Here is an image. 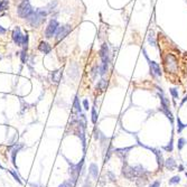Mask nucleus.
Segmentation results:
<instances>
[{"label": "nucleus", "instance_id": "nucleus-7", "mask_svg": "<svg viewBox=\"0 0 187 187\" xmlns=\"http://www.w3.org/2000/svg\"><path fill=\"white\" fill-rule=\"evenodd\" d=\"M71 30H72L71 25H63V26L58 27L57 31H56V34H55L56 40H57V42H61L62 39H64L65 37L71 33Z\"/></svg>", "mask_w": 187, "mask_h": 187}, {"label": "nucleus", "instance_id": "nucleus-42", "mask_svg": "<svg viewBox=\"0 0 187 187\" xmlns=\"http://www.w3.org/2000/svg\"><path fill=\"white\" fill-rule=\"evenodd\" d=\"M0 169H3V166L1 165V164H0Z\"/></svg>", "mask_w": 187, "mask_h": 187}, {"label": "nucleus", "instance_id": "nucleus-1", "mask_svg": "<svg viewBox=\"0 0 187 187\" xmlns=\"http://www.w3.org/2000/svg\"><path fill=\"white\" fill-rule=\"evenodd\" d=\"M46 16H47V11L45 9L39 8V9L35 10L33 14L29 16L28 18H27V20H28V22L33 27H38V26H40L45 22V17Z\"/></svg>", "mask_w": 187, "mask_h": 187}, {"label": "nucleus", "instance_id": "nucleus-10", "mask_svg": "<svg viewBox=\"0 0 187 187\" xmlns=\"http://www.w3.org/2000/svg\"><path fill=\"white\" fill-rule=\"evenodd\" d=\"M124 165L122 167V175L128 178V179H133L136 176H135V172H133V167L129 166L127 163H123Z\"/></svg>", "mask_w": 187, "mask_h": 187}, {"label": "nucleus", "instance_id": "nucleus-30", "mask_svg": "<svg viewBox=\"0 0 187 187\" xmlns=\"http://www.w3.org/2000/svg\"><path fill=\"white\" fill-rule=\"evenodd\" d=\"M169 92H170V94H172L173 99H178L179 94H178V90H177L176 87H172V89H169Z\"/></svg>", "mask_w": 187, "mask_h": 187}, {"label": "nucleus", "instance_id": "nucleus-43", "mask_svg": "<svg viewBox=\"0 0 187 187\" xmlns=\"http://www.w3.org/2000/svg\"><path fill=\"white\" fill-rule=\"evenodd\" d=\"M185 175H186V177H187V173H186V174H185Z\"/></svg>", "mask_w": 187, "mask_h": 187}, {"label": "nucleus", "instance_id": "nucleus-11", "mask_svg": "<svg viewBox=\"0 0 187 187\" xmlns=\"http://www.w3.org/2000/svg\"><path fill=\"white\" fill-rule=\"evenodd\" d=\"M133 147H127V148H119V149H114V152L121 158L123 163H126V159H127V156L129 154V151L132 149Z\"/></svg>", "mask_w": 187, "mask_h": 187}, {"label": "nucleus", "instance_id": "nucleus-17", "mask_svg": "<svg viewBox=\"0 0 187 187\" xmlns=\"http://www.w3.org/2000/svg\"><path fill=\"white\" fill-rule=\"evenodd\" d=\"M73 111L75 113H82V107H81V103H80V99L79 96H75L74 101H73Z\"/></svg>", "mask_w": 187, "mask_h": 187}, {"label": "nucleus", "instance_id": "nucleus-25", "mask_svg": "<svg viewBox=\"0 0 187 187\" xmlns=\"http://www.w3.org/2000/svg\"><path fill=\"white\" fill-rule=\"evenodd\" d=\"M156 157H157V163H158V166L159 167H163L164 166V159H163V155H161V152L160 151H158V150H156Z\"/></svg>", "mask_w": 187, "mask_h": 187}, {"label": "nucleus", "instance_id": "nucleus-31", "mask_svg": "<svg viewBox=\"0 0 187 187\" xmlns=\"http://www.w3.org/2000/svg\"><path fill=\"white\" fill-rule=\"evenodd\" d=\"M178 183H180L179 176H174V177H172V178L169 179V185H176V184H178Z\"/></svg>", "mask_w": 187, "mask_h": 187}, {"label": "nucleus", "instance_id": "nucleus-26", "mask_svg": "<svg viewBox=\"0 0 187 187\" xmlns=\"http://www.w3.org/2000/svg\"><path fill=\"white\" fill-rule=\"evenodd\" d=\"M28 42H29V37L28 35L26 34V35H24V38H22V50H28Z\"/></svg>", "mask_w": 187, "mask_h": 187}, {"label": "nucleus", "instance_id": "nucleus-36", "mask_svg": "<svg viewBox=\"0 0 187 187\" xmlns=\"http://www.w3.org/2000/svg\"><path fill=\"white\" fill-rule=\"evenodd\" d=\"M83 108L85 109V110H89L90 108V104H89V101L85 99V100H83Z\"/></svg>", "mask_w": 187, "mask_h": 187}, {"label": "nucleus", "instance_id": "nucleus-32", "mask_svg": "<svg viewBox=\"0 0 187 187\" xmlns=\"http://www.w3.org/2000/svg\"><path fill=\"white\" fill-rule=\"evenodd\" d=\"M186 144V140L184 139V138H179L178 139V144H177V148H178V150H181L183 149V147Z\"/></svg>", "mask_w": 187, "mask_h": 187}, {"label": "nucleus", "instance_id": "nucleus-13", "mask_svg": "<svg viewBox=\"0 0 187 187\" xmlns=\"http://www.w3.org/2000/svg\"><path fill=\"white\" fill-rule=\"evenodd\" d=\"M67 74H68V76L70 77H72V79H76L77 76H79V66L77 64H72L70 67H68V71H67Z\"/></svg>", "mask_w": 187, "mask_h": 187}, {"label": "nucleus", "instance_id": "nucleus-4", "mask_svg": "<svg viewBox=\"0 0 187 187\" xmlns=\"http://www.w3.org/2000/svg\"><path fill=\"white\" fill-rule=\"evenodd\" d=\"M144 52V55L146 59L148 61V64H149V68H150V75L152 77H160L161 76V68H160V65L158 63H156L155 61H150L149 57H148V55H147V53H146V50H142Z\"/></svg>", "mask_w": 187, "mask_h": 187}, {"label": "nucleus", "instance_id": "nucleus-34", "mask_svg": "<svg viewBox=\"0 0 187 187\" xmlns=\"http://www.w3.org/2000/svg\"><path fill=\"white\" fill-rule=\"evenodd\" d=\"M101 135H102V132H101L99 129L95 128V129H94V139H95V140H100Z\"/></svg>", "mask_w": 187, "mask_h": 187}, {"label": "nucleus", "instance_id": "nucleus-27", "mask_svg": "<svg viewBox=\"0 0 187 187\" xmlns=\"http://www.w3.org/2000/svg\"><path fill=\"white\" fill-rule=\"evenodd\" d=\"M91 120H92V123H93V124H95V123L98 122V113H96L95 108H92V110H91Z\"/></svg>", "mask_w": 187, "mask_h": 187}, {"label": "nucleus", "instance_id": "nucleus-35", "mask_svg": "<svg viewBox=\"0 0 187 187\" xmlns=\"http://www.w3.org/2000/svg\"><path fill=\"white\" fill-rule=\"evenodd\" d=\"M165 150L169 151V152H172V151H173V139H172V140H170V142L165 147Z\"/></svg>", "mask_w": 187, "mask_h": 187}, {"label": "nucleus", "instance_id": "nucleus-20", "mask_svg": "<svg viewBox=\"0 0 187 187\" xmlns=\"http://www.w3.org/2000/svg\"><path fill=\"white\" fill-rule=\"evenodd\" d=\"M148 43L150 44L151 46H154V47H157L156 37H155V34H154V31H152V30L149 31V34H148Z\"/></svg>", "mask_w": 187, "mask_h": 187}, {"label": "nucleus", "instance_id": "nucleus-39", "mask_svg": "<svg viewBox=\"0 0 187 187\" xmlns=\"http://www.w3.org/2000/svg\"><path fill=\"white\" fill-rule=\"evenodd\" d=\"M83 187H91V183L89 181V176H87V180H85V184H84V186Z\"/></svg>", "mask_w": 187, "mask_h": 187}, {"label": "nucleus", "instance_id": "nucleus-5", "mask_svg": "<svg viewBox=\"0 0 187 187\" xmlns=\"http://www.w3.org/2000/svg\"><path fill=\"white\" fill-rule=\"evenodd\" d=\"M58 27H59V24L56 19H52L48 24V26L45 29V37L46 38H52L53 36H55L56 31H57Z\"/></svg>", "mask_w": 187, "mask_h": 187}, {"label": "nucleus", "instance_id": "nucleus-33", "mask_svg": "<svg viewBox=\"0 0 187 187\" xmlns=\"http://www.w3.org/2000/svg\"><path fill=\"white\" fill-rule=\"evenodd\" d=\"M20 59H22V64L26 63V61H27V52H26V50H22V53H20Z\"/></svg>", "mask_w": 187, "mask_h": 187}, {"label": "nucleus", "instance_id": "nucleus-19", "mask_svg": "<svg viewBox=\"0 0 187 187\" xmlns=\"http://www.w3.org/2000/svg\"><path fill=\"white\" fill-rule=\"evenodd\" d=\"M107 87H108V81L105 79H102L98 82V84H96V90H100V91H105L107 90Z\"/></svg>", "mask_w": 187, "mask_h": 187}, {"label": "nucleus", "instance_id": "nucleus-29", "mask_svg": "<svg viewBox=\"0 0 187 187\" xmlns=\"http://www.w3.org/2000/svg\"><path fill=\"white\" fill-rule=\"evenodd\" d=\"M177 126H178V128H177V132H178V133H180V132L183 131V129L187 127L186 124H184V123L180 121L179 118H177Z\"/></svg>", "mask_w": 187, "mask_h": 187}, {"label": "nucleus", "instance_id": "nucleus-23", "mask_svg": "<svg viewBox=\"0 0 187 187\" xmlns=\"http://www.w3.org/2000/svg\"><path fill=\"white\" fill-rule=\"evenodd\" d=\"M109 70V64L105 63H101L100 64V76H104Z\"/></svg>", "mask_w": 187, "mask_h": 187}, {"label": "nucleus", "instance_id": "nucleus-16", "mask_svg": "<svg viewBox=\"0 0 187 187\" xmlns=\"http://www.w3.org/2000/svg\"><path fill=\"white\" fill-rule=\"evenodd\" d=\"M133 172H135V176L136 177H142L144 175L147 174V170L141 165H138L136 167H133Z\"/></svg>", "mask_w": 187, "mask_h": 187}, {"label": "nucleus", "instance_id": "nucleus-24", "mask_svg": "<svg viewBox=\"0 0 187 187\" xmlns=\"http://www.w3.org/2000/svg\"><path fill=\"white\" fill-rule=\"evenodd\" d=\"M75 184H76V183H75V181H74L73 179H71V178H70L68 180H65V181H63V183H62V184H61V185H59L58 187H74V186H75Z\"/></svg>", "mask_w": 187, "mask_h": 187}, {"label": "nucleus", "instance_id": "nucleus-28", "mask_svg": "<svg viewBox=\"0 0 187 187\" xmlns=\"http://www.w3.org/2000/svg\"><path fill=\"white\" fill-rule=\"evenodd\" d=\"M8 8H9V2L7 0L0 1V11H5V10H7Z\"/></svg>", "mask_w": 187, "mask_h": 187}, {"label": "nucleus", "instance_id": "nucleus-9", "mask_svg": "<svg viewBox=\"0 0 187 187\" xmlns=\"http://www.w3.org/2000/svg\"><path fill=\"white\" fill-rule=\"evenodd\" d=\"M22 38L24 35L22 34V30L19 27H16L13 31V40L17 46H22Z\"/></svg>", "mask_w": 187, "mask_h": 187}, {"label": "nucleus", "instance_id": "nucleus-3", "mask_svg": "<svg viewBox=\"0 0 187 187\" xmlns=\"http://www.w3.org/2000/svg\"><path fill=\"white\" fill-rule=\"evenodd\" d=\"M17 13H18V16L20 18L27 19L29 16L34 13V9H33V7H31V5H30V2H29L28 0H22V3L18 6Z\"/></svg>", "mask_w": 187, "mask_h": 187}, {"label": "nucleus", "instance_id": "nucleus-41", "mask_svg": "<svg viewBox=\"0 0 187 187\" xmlns=\"http://www.w3.org/2000/svg\"><path fill=\"white\" fill-rule=\"evenodd\" d=\"M178 168H179V172H183V170H184V166H183V165H180Z\"/></svg>", "mask_w": 187, "mask_h": 187}, {"label": "nucleus", "instance_id": "nucleus-6", "mask_svg": "<svg viewBox=\"0 0 187 187\" xmlns=\"http://www.w3.org/2000/svg\"><path fill=\"white\" fill-rule=\"evenodd\" d=\"M99 56L101 58V63L110 64V52H109V46L107 43H103L101 45L100 50H99Z\"/></svg>", "mask_w": 187, "mask_h": 187}, {"label": "nucleus", "instance_id": "nucleus-40", "mask_svg": "<svg viewBox=\"0 0 187 187\" xmlns=\"http://www.w3.org/2000/svg\"><path fill=\"white\" fill-rule=\"evenodd\" d=\"M108 175L110 176V178H111V180H114V179H115V176H114V175H113L112 173H111V172H109Z\"/></svg>", "mask_w": 187, "mask_h": 187}, {"label": "nucleus", "instance_id": "nucleus-38", "mask_svg": "<svg viewBox=\"0 0 187 187\" xmlns=\"http://www.w3.org/2000/svg\"><path fill=\"white\" fill-rule=\"evenodd\" d=\"M6 31H7V29L3 28V27L0 25V35H3V34H6Z\"/></svg>", "mask_w": 187, "mask_h": 187}, {"label": "nucleus", "instance_id": "nucleus-21", "mask_svg": "<svg viewBox=\"0 0 187 187\" xmlns=\"http://www.w3.org/2000/svg\"><path fill=\"white\" fill-rule=\"evenodd\" d=\"M90 74H91V76L93 77V79H95L98 75H100V65L95 64L91 68V72H90Z\"/></svg>", "mask_w": 187, "mask_h": 187}, {"label": "nucleus", "instance_id": "nucleus-15", "mask_svg": "<svg viewBox=\"0 0 187 187\" xmlns=\"http://www.w3.org/2000/svg\"><path fill=\"white\" fill-rule=\"evenodd\" d=\"M164 165H165V167L168 169V170H174L176 167H177V164H176V161H175V159L174 158H167L165 160V163H164Z\"/></svg>", "mask_w": 187, "mask_h": 187}, {"label": "nucleus", "instance_id": "nucleus-12", "mask_svg": "<svg viewBox=\"0 0 187 187\" xmlns=\"http://www.w3.org/2000/svg\"><path fill=\"white\" fill-rule=\"evenodd\" d=\"M89 176H92L94 180H98L99 178V167L96 164L92 163L89 167Z\"/></svg>", "mask_w": 187, "mask_h": 187}, {"label": "nucleus", "instance_id": "nucleus-2", "mask_svg": "<svg viewBox=\"0 0 187 187\" xmlns=\"http://www.w3.org/2000/svg\"><path fill=\"white\" fill-rule=\"evenodd\" d=\"M164 66L168 73H176L178 70V59L174 54L168 53L164 57Z\"/></svg>", "mask_w": 187, "mask_h": 187}, {"label": "nucleus", "instance_id": "nucleus-44", "mask_svg": "<svg viewBox=\"0 0 187 187\" xmlns=\"http://www.w3.org/2000/svg\"><path fill=\"white\" fill-rule=\"evenodd\" d=\"M0 59H1V56H0Z\"/></svg>", "mask_w": 187, "mask_h": 187}, {"label": "nucleus", "instance_id": "nucleus-22", "mask_svg": "<svg viewBox=\"0 0 187 187\" xmlns=\"http://www.w3.org/2000/svg\"><path fill=\"white\" fill-rule=\"evenodd\" d=\"M8 173H9L10 175H11V176H13V177H14L15 180H16V181H17L19 185H22V179H20V177H19V175L16 173L14 169H8Z\"/></svg>", "mask_w": 187, "mask_h": 187}, {"label": "nucleus", "instance_id": "nucleus-18", "mask_svg": "<svg viewBox=\"0 0 187 187\" xmlns=\"http://www.w3.org/2000/svg\"><path fill=\"white\" fill-rule=\"evenodd\" d=\"M50 76H52V82H54V83H59V81L62 79V70H56V71L52 72Z\"/></svg>", "mask_w": 187, "mask_h": 187}, {"label": "nucleus", "instance_id": "nucleus-37", "mask_svg": "<svg viewBox=\"0 0 187 187\" xmlns=\"http://www.w3.org/2000/svg\"><path fill=\"white\" fill-rule=\"evenodd\" d=\"M159 186H160V181H159V180H156V181H154L149 187H159Z\"/></svg>", "mask_w": 187, "mask_h": 187}, {"label": "nucleus", "instance_id": "nucleus-8", "mask_svg": "<svg viewBox=\"0 0 187 187\" xmlns=\"http://www.w3.org/2000/svg\"><path fill=\"white\" fill-rule=\"evenodd\" d=\"M25 146L24 144H17L15 146L14 148H13V150H11V164L14 165V167L18 170V166H17V163H16V157H17V155H18V152L22 150V148H24Z\"/></svg>", "mask_w": 187, "mask_h": 187}, {"label": "nucleus", "instance_id": "nucleus-14", "mask_svg": "<svg viewBox=\"0 0 187 187\" xmlns=\"http://www.w3.org/2000/svg\"><path fill=\"white\" fill-rule=\"evenodd\" d=\"M38 50L42 52V53H44V54H50V50H52V47H50V45L48 43H46V42H40L39 45H38Z\"/></svg>", "mask_w": 187, "mask_h": 187}]
</instances>
